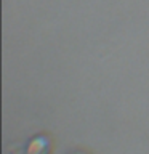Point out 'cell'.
<instances>
[{"label":"cell","mask_w":149,"mask_h":154,"mask_svg":"<svg viewBox=\"0 0 149 154\" xmlns=\"http://www.w3.org/2000/svg\"><path fill=\"white\" fill-rule=\"evenodd\" d=\"M53 138L48 133H37L27 140L24 154H51Z\"/></svg>","instance_id":"cell-1"},{"label":"cell","mask_w":149,"mask_h":154,"mask_svg":"<svg viewBox=\"0 0 149 154\" xmlns=\"http://www.w3.org/2000/svg\"><path fill=\"white\" fill-rule=\"evenodd\" d=\"M66 154H91V152H88L84 148H74V149H71V151H67Z\"/></svg>","instance_id":"cell-2"}]
</instances>
